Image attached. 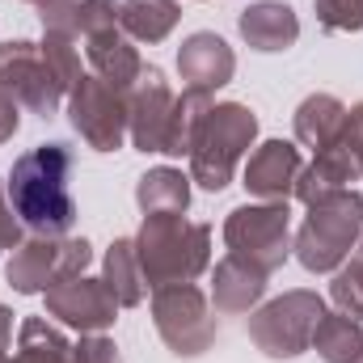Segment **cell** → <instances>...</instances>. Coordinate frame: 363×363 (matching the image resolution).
<instances>
[{"instance_id":"2e32d148","label":"cell","mask_w":363,"mask_h":363,"mask_svg":"<svg viewBox=\"0 0 363 363\" xmlns=\"http://www.w3.org/2000/svg\"><path fill=\"white\" fill-rule=\"evenodd\" d=\"M267 274L258 271V267H250V262H241V258H224L220 267H216V304L220 308H228V313H241V308H250L258 296H262V283Z\"/></svg>"},{"instance_id":"7a4b0ae2","label":"cell","mask_w":363,"mask_h":363,"mask_svg":"<svg viewBox=\"0 0 363 363\" xmlns=\"http://www.w3.org/2000/svg\"><path fill=\"white\" fill-rule=\"evenodd\" d=\"M140 271L157 287L186 283L207 267V224H186L182 216H148L140 241Z\"/></svg>"},{"instance_id":"4fadbf2b","label":"cell","mask_w":363,"mask_h":363,"mask_svg":"<svg viewBox=\"0 0 363 363\" xmlns=\"http://www.w3.org/2000/svg\"><path fill=\"white\" fill-rule=\"evenodd\" d=\"M300 174V152L283 140H271L262 144L258 157H250L245 165V186L258 194V199H287L291 182Z\"/></svg>"},{"instance_id":"6da1fadb","label":"cell","mask_w":363,"mask_h":363,"mask_svg":"<svg viewBox=\"0 0 363 363\" xmlns=\"http://www.w3.org/2000/svg\"><path fill=\"white\" fill-rule=\"evenodd\" d=\"M72 152L68 144H38L13 161L9 174V207L38 237H64L77 220V203L68 190Z\"/></svg>"},{"instance_id":"5bb4252c","label":"cell","mask_w":363,"mask_h":363,"mask_svg":"<svg viewBox=\"0 0 363 363\" xmlns=\"http://www.w3.org/2000/svg\"><path fill=\"white\" fill-rule=\"evenodd\" d=\"M241 34L254 51H287L300 34L296 26V13L279 0H267V4H254L241 13Z\"/></svg>"},{"instance_id":"f1b7e54d","label":"cell","mask_w":363,"mask_h":363,"mask_svg":"<svg viewBox=\"0 0 363 363\" xmlns=\"http://www.w3.org/2000/svg\"><path fill=\"white\" fill-rule=\"evenodd\" d=\"M34 4H43V9H55V4H60V0H34Z\"/></svg>"},{"instance_id":"7402d4cb","label":"cell","mask_w":363,"mask_h":363,"mask_svg":"<svg viewBox=\"0 0 363 363\" xmlns=\"http://www.w3.org/2000/svg\"><path fill=\"white\" fill-rule=\"evenodd\" d=\"M17 363H77V355H68V342L51 325H43L34 317V321L21 325V355H17Z\"/></svg>"},{"instance_id":"ac0fdd59","label":"cell","mask_w":363,"mask_h":363,"mask_svg":"<svg viewBox=\"0 0 363 363\" xmlns=\"http://www.w3.org/2000/svg\"><path fill=\"white\" fill-rule=\"evenodd\" d=\"M135 199H140L144 216H182L190 203V186L178 169H152L148 178H140Z\"/></svg>"},{"instance_id":"f546056e","label":"cell","mask_w":363,"mask_h":363,"mask_svg":"<svg viewBox=\"0 0 363 363\" xmlns=\"http://www.w3.org/2000/svg\"><path fill=\"white\" fill-rule=\"evenodd\" d=\"M359 363H363V355H359Z\"/></svg>"},{"instance_id":"d6986e66","label":"cell","mask_w":363,"mask_h":363,"mask_svg":"<svg viewBox=\"0 0 363 363\" xmlns=\"http://www.w3.org/2000/svg\"><path fill=\"white\" fill-rule=\"evenodd\" d=\"M106 287L118 304H135L144 296V271H140V254L135 241H114L106 254Z\"/></svg>"},{"instance_id":"30bf717a","label":"cell","mask_w":363,"mask_h":363,"mask_svg":"<svg viewBox=\"0 0 363 363\" xmlns=\"http://www.w3.org/2000/svg\"><path fill=\"white\" fill-rule=\"evenodd\" d=\"M47 308H51L60 321H68V325H81V330H106V325L114 321L118 300L110 296L106 283L72 274V279L47 287Z\"/></svg>"},{"instance_id":"5b68a950","label":"cell","mask_w":363,"mask_h":363,"mask_svg":"<svg viewBox=\"0 0 363 363\" xmlns=\"http://www.w3.org/2000/svg\"><path fill=\"white\" fill-rule=\"evenodd\" d=\"M224 241L233 258L258 267L267 274L287 258V207L267 203V207H237L233 220L224 224Z\"/></svg>"},{"instance_id":"603a6c76","label":"cell","mask_w":363,"mask_h":363,"mask_svg":"<svg viewBox=\"0 0 363 363\" xmlns=\"http://www.w3.org/2000/svg\"><path fill=\"white\" fill-rule=\"evenodd\" d=\"M334 300L347 308V317L363 321V262H355L351 271H342L334 279Z\"/></svg>"},{"instance_id":"e0dca14e","label":"cell","mask_w":363,"mask_h":363,"mask_svg":"<svg viewBox=\"0 0 363 363\" xmlns=\"http://www.w3.org/2000/svg\"><path fill=\"white\" fill-rule=\"evenodd\" d=\"M118 21H123V30H127L131 38H140V43H161V38L174 30V21H178V4H174V0H123Z\"/></svg>"},{"instance_id":"cb8c5ba5","label":"cell","mask_w":363,"mask_h":363,"mask_svg":"<svg viewBox=\"0 0 363 363\" xmlns=\"http://www.w3.org/2000/svg\"><path fill=\"white\" fill-rule=\"evenodd\" d=\"M317 13L330 30H359L363 26V0H317Z\"/></svg>"},{"instance_id":"8fae6325","label":"cell","mask_w":363,"mask_h":363,"mask_svg":"<svg viewBox=\"0 0 363 363\" xmlns=\"http://www.w3.org/2000/svg\"><path fill=\"white\" fill-rule=\"evenodd\" d=\"M140 97L131 101V140L144 152H161L165 148V131H169V114H174V93L165 85L161 68H148L140 77Z\"/></svg>"},{"instance_id":"52a82bcc","label":"cell","mask_w":363,"mask_h":363,"mask_svg":"<svg viewBox=\"0 0 363 363\" xmlns=\"http://www.w3.org/2000/svg\"><path fill=\"white\" fill-rule=\"evenodd\" d=\"M85 262H89V241H30L13 254L9 283L17 291H47V287L81 274Z\"/></svg>"},{"instance_id":"8992f818","label":"cell","mask_w":363,"mask_h":363,"mask_svg":"<svg viewBox=\"0 0 363 363\" xmlns=\"http://www.w3.org/2000/svg\"><path fill=\"white\" fill-rule=\"evenodd\" d=\"M321 317H325L321 300L296 291V296L274 300L271 308H262V313L254 317L250 334H254V342H258L267 355L283 359V355H300V351L313 342V330H317Z\"/></svg>"},{"instance_id":"4dcf8cb0","label":"cell","mask_w":363,"mask_h":363,"mask_svg":"<svg viewBox=\"0 0 363 363\" xmlns=\"http://www.w3.org/2000/svg\"><path fill=\"white\" fill-rule=\"evenodd\" d=\"M359 262H363V258H359Z\"/></svg>"},{"instance_id":"83f0119b","label":"cell","mask_w":363,"mask_h":363,"mask_svg":"<svg viewBox=\"0 0 363 363\" xmlns=\"http://www.w3.org/2000/svg\"><path fill=\"white\" fill-rule=\"evenodd\" d=\"M13 131H17V106H13V97L0 93V140H9Z\"/></svg>"},{"instance_id":"4316f807","label":"cell","mask_w":363,"mask_h":363,"mask_svg":"<svg viewBox=\"0 0 363 363\" xmlns=\"http://www.w3.org/2000/svg\"><path fill=\"white\" fill-rule=\"evenodd\" d=\"M17 245V224H13V207H4L0 199V250H13Z\"/></svg>"},{"instance_id":"d4e9b609","label":"cell","mask_w":363,"mask_h":363,"mask_svg":"<svg viewBox=\"0 0 363 363\" xmlns=\"http://www.w3.org/2000/svg\"><path fill=\"white\" fill-rule=\"evenodd\" d=\"M77 363H118V351L110 338H85L77 347Z\"/></svg>"},{"instance_id":"ffe728a7","label":"cell","mask_w":363,"mask_h":363,"mask_svg":"<svg viewBox=\"0 0 363 363\" xmlns=\"http://www.w3.org/2000/svg\"><path fill=\"white\" fill-rule=\"evenodd\" d=\"M342 123H347V118H342V106H338L334 97H308V101L300 106V114H296V135L321 152V148L334 144V135H338Z\"/></svg>"},{"instance_id":"44dd1931","label":"cell","mask_w":363,"mask_h":363,"mask_svg":"<svg viewBox=\"0 0 363 363\" xmlns=\"http://www.w3.org/2000/svg\"><path fill=\"white\" fill-rule=\"evenodd\" d=\"M313 342L325 355V363H359L363 355V334L351 317H334V313L321 317L313 330Z\"/></svg>"},{"instance_id":"9c48e42d","label":"cell","mask_w":363,"mask_h":363,"mask_svg":"<svg viewBox=\"0 0 363 363\" xmlns=\"http://www.w3.org/2000/svg\"><path fill=\"white\" fill-rule=\"evenodd\" d=\"M123 106H118V89L106 85L101 77H81V85L72 93V127L89 140L97 152H114L123 144Z\"/></svg>"},{"instance_id":"9a60e30c","label":"cell","mask_w":363,"mask_h":363,"mask_svg":"<svg viewBox=\"0 0 363 363\" xmlns=\"http://www.w3.org/2000/svg\"><path fill=\"white\" fill-rule=\"evenodd\" d=\"M89 60H93V68L101 72V81L114 85V89H127L131 81L144 77L140 55H135L131 43H123L114 30H97V34H89Z\"/></svg>"},{"instance_id":"3957f363","label":"cell","mask_w":363,"mask_h":363,"mask_svg":"<svg viewBox=\"0 0 363 363\" xmlns=\"http://www.w3.org/2000/svg\"><path fill=\"white\" fill-rule=\"evenodd\" d=\"M359 228H363V199L359 194H351V190H330V194L313 199L308 224L300 228V241H296L300 262H304L308 271H334V267L351 254Z\"/></svg>"},{"instance_id":"484cf974","label":"cell","mask_w":363,"mask_h":363,"mask_svg":"<svg viewBox=\"0 0 363 363\" xmlns=\"http://www.w3.org/2000/svg\"><path fill=\"white\" fill-rule=\"evenodd\" d=\"M342 127H347V140H342V144H347V152L355 157V165H359V174H363V106L351 110V118H347Z\"/></svg>"},{"instance_id":"277c9868","label":"cell","mask_w":363,"mask_h":363,"mask_svg":"<svg viewBox=\"0 0 363 363\" xmlns=\"http://www.w3.org/2000/svg\"><path fill=\"white\" fill-rule=\"evenodd\" d=\"M254 131H258V118L245 106H216V110H207V118H203V127L194 135V148H190L194 178L207 190H224L228 178H233V165H237L241 148H250Z\"/></svg>"},{"instance_id":"ba28073f","label":"cell","mask_w":363,"mask_h":363,"mask_svg":"<svg viewBox=\"0 0 363 363\" xmlns=\"http://www.w3.org/2000/svg\"><path fill=\"white\" fill-rule=\"evenodd\" d=\"M152 308H157V325H161L165 342H169L178 355H203V351H207L216 325H211L207 304H203V296H199L194 287H186V283H165V287L157 291V304H152Z\"/></svg>"},{"instance_id":"7c38bea8","label":"cell","mask_w":363,"mask_h":363,"mask_svg":"<svg viewBox=\"0 0 363 363\" xmlns=\"http://www.w3.org/2000/svg\"><path fill=\"white\" fill-rule=\"evenodd\" d=\"M178 68L190 81V89H220L233 77V51L224 47V38L216 34H194L178 51Z\"/></svg>"}]
</instances>
